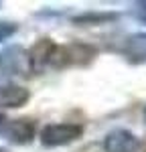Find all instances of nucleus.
<instances>
[{
  "label": "nucleus",
  "instance_id": "obj_6",
  "mask_svg": "<svg viewBox=\"0 0 146 152\" xmlns=\"http://www.w3.org/2000/svg\"><path fill=\"white\" fill-rule=\"evenodd\" d=\"M28 89L16 83H0V110L23 107L28 102Z\"/></svg>",
  "mask_w": 146,
  "mask_h": 152
},
{
  "label": "nucleus",
  "instance_id": "obj_3",
  "mask_svg": "<svg viewBox=\"0 0 146 152\" xmlns=\"http://www.w3.org/2000/svg\"><path fill=\"white\" fill-rule=\"evenodd\" d=\"M101 146H104V152H138L142 148V142L130 130L116 128L106 134Z\"/></svg>",
  "mask_w": 146,
  "mask_h": 152
},
{
  "label": "nucleus",
  "instance_id": "obj_7",
  "mask_svg": "<svg viewBox=\"0 0 146 152\" xmlns=\"http://www.w3.org/2000/svg\"><path fill=\"white\" fill-rule=\"evenodd\" d=\"M124 55L132 63H144L146 61V33H136L128 37L124 43Z\"/></svg>",
  "mask_w": 146,
  "mask_h": 152
},
{
  "label": "nucleus",
  "instance_id": "obj_2",
  "mask_svg": "<svg viewBox=\"0 0 146 152\" xmlns=\"http://www.w3.org/2000/svg\"><path fill=\"white\" fill-rule=\"evenodd\" d=\"M31 65L23 47H6L0 51V79H10L14 75H28Z\"/></svg>",
  "mask_w": 146,
  "mask_h": 152
},
{
  "label": "nucleus",
  "instance_id": "obj_5",
  "mask_svg": "<svg viewBox=\"0 0 146 152\" xmlns=\"http://www.w3.org/2000/svg\"><path fill=\"white\" fill-rule=\"evenodd\" d=\"M8 140L14 144H26L35 138L36 134V122L31 118H20V120H8L6 132Z\"/></svg>",
  "mask_w": 146,
  "mask_h": 152
},
{
  "label": "nucleus",
  "instance_id": "obj_1",
  "mask_svg": "<svg viewBox=\"0 0 146 152\" xmlns=\"http://www.w3.org/2000/svg\"><path fill=\"white\" fill-rule=\"evenodd\" d=\"M83 134L81 124H73V122H61V124H49L41 130V142L43 146L55 148V146H65L75 142Z\"/></svg>",
  "mask_w": 146,
  "mask_h": 152
},
{
  "label": "nucleus",
  "instance_id": "obj_10",
  "mask_svg": "<svg viewBox=\"0 0 146 152\" xmlns=\"http://www.w3.org/2000/svg\"><path fill=\"white\" fill-rule=\"evenodd\" d=\"M144 118H146V110H144Z\"/></svg>",
  "mask_w": 146,
  "mask_h": 152
},
{
  "label": "nucleus",
  "instance_id": "obj_4",
  "mask_svg": "<svg viewBox=\"0 0 146 152\" xmlns=\"http://www.w3.org/2000/svg\"><path fill=\"white\" fill-rule=\"evenodd\" d=\"M55 49H57V43H55L53 39H41L36 45H33L31 51H26V59H28L31 71L49 67V63H51V57H53Z\"/></svg>",
  "mask_w": 146,
  "mask_h": 152
},
{
  "label": "nucleus",
  "instance_id": "obj_8",
  "mask_svg": "<svg viewBox=\"0 0 146 152\" xmlns=\"http://www.w3.org/2000/svg\"><path fill=\"white\" fill-rule=\"evenodd\" d=\"M18 31V24L14 23H6V20H0V41H6L8 37H12Z\"/></svg>",
  "mask_w": 146,
  "mask_h": 152
},
{
  "label": "nucleus",
  "instance_id": "obj_9",
  "mask_svg": "<svg viewBox=\"0 0 146 152\" xmlns=\"http://www.w3.org/2000/svg\"><path fill=\"white\" fill-rule=\"evenodd\" d=\"M6 126H8V118L4 116V114H0V134L6 132Z\"/></svg>",
  "mask_w": 146,
  "mask_h": 152
}]
</instances>
